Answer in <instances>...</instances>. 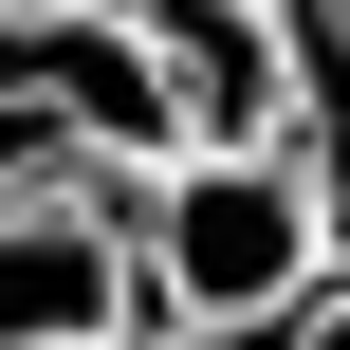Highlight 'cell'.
<instances>
[{
  "mask_svg": "<svg viewBox=\"0 0 350 350\" xmlns=\"http://www.w3.org/2000/svg\"><path fill=\"white\" fill-rule=\"evenodd\" d=\"M111 240H129V332H277L332 277V240H314L277 148H148Z\"/></svg>",
  "mask_w": 350,
  "mask_h": 350,
  "instance_id": "6da1fadb",
  "label": "cell"
},
{
  "mask_svg": "<svg viewBox=\"0 0 350 350\" xmlns=\"http://www.w3.org/2000/svg\"><path fill=\"white\" fill-rule=\"evenodd\" d=\"M129 166H92L74 203H0V350H111L129 332V240H111Z\"/></svg>",
  "mask_w": 350,
  "mask_h": 350,
  "instance_id": "3957f363",
  "label": "cell"
},
{
  "mask_svg": "<svg viewBox=\"0 0 350 350\" xmlns=\"http://www.w3.org/2000/svg\"><path fill=\"white\" fill-rule=\"evenodd\" d=\"M166 148H277V0H129Z\"/></svg>",
  "mask_w": 350,
  "mask_h": 350,
  "instance_id": "277c9868",
  "label": "cell"
},
{
  "mask_svg": "<svg viewBox=\"0 0 350 350\" xmlns=\"http://www.w3.org/2000/svg\"><path fill=\"white\" fill-rule=\"evenodd\" d=\"M111 350H258V332H111Z\"/></svg>",
  "mask_w": 350,
  "mask_h": 350,
  "instance_id": "8992f818",
  "label": "cell"
},
{
  "mask_svg": "<svg viewBox=\"0 0 350 350\" xmlns=\"http://www.w3.org/2000/svg\"><path fill=\"white\" fill-rule=\"evenodd\" d=\"M258 350H350V258H332V277H314V295H295V314H277Z\"/></svg>",
  "mask_w": 350,
  "mask_h": 350,
  "instance_id": "5b68a950",
  "label": "cell"
},
{
  "mask_svg": "<svg viewBox=\"0 0 350 350\" xmlns=\"http://www.w3.org/2000/svg\"><path fill=\"white\" fill-rule=\"evenodd\" d=\"M0 92L55 111L92 166H148V148H166V92H148V55H129V0H0Z\"/></svg>",
  "mask_w": 350,
  "mask_h": 350,
  "instance_id": "7a4b0ae2",
  "label": "cell"
}]
</instances>
